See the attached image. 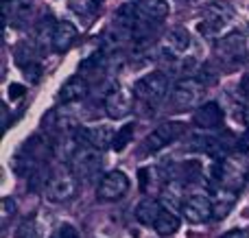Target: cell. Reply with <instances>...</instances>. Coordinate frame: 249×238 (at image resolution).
I'll return each instance as SVG.
<instances>
[{"label": "cell", "instance_id": "obj_1", "mask_svg": "<svg viewBox=\"0 0 249 238\" xmlns=\"http://www.w3.org/2000/svg\"><path fill=\"white\" fill-rule=\"evenodd\" d=\"M136 99L146 103L149 107H158L168 94V79L162 72H149L142 79H138L136 85Z\"/></svg>", "mask_w": 249, "mask_h": 238}, {"label": "cell", "instance_id": "obj_2", "mask_svg": "<svg viewBox=\"0 0 249 238\" xmlns=\"http://www.w3.org/2000/svg\"><path fill=\"white\" fill-rule=\"evenodd\" d=\"M214 173L221 188L230 192H238L247 182V162H243L241 157H225L223 162L216 164Z\"/></svg>", "mask_w": 249, "mask_h": 238}, {"label": "cell", "instance_id": "obj_3", "mask_svg": "<svg viewBox=\"0 0 249 238\" xmlns=\"http://www.w3.org/2000/svg\"><path fill=\"white\" fill-rule=\"evenodd\" d=\"M201 96H203V83L197 77H188L175 83V87L171 92V103L175 109L184 112V109L195 107L201 101Z\"/></svg>", "mask_w": 249, "mask_h": 238}, {"label": "cell", "instance_id": "obj_4", "mask_svg": "<svg viewBox=\"0 0 249 238\" xmlns=\"http://www.w3.org/2000/svg\"><path fill=\"white\" fill-rule=\"evenodd\" d=\"M184 134V125L175 120H166L162 125H158L144 140V153H158L160 149L173 144L179 136Z\"/></svg>", "mask_w": 249, "mask_h": 238}, {"label": "cell", "instance_id": "obj_5", "mask_svg": "<svg viewBox=\"0 0 249 238\" xmlns=\"http://www.w3.org/2000/svg\"><path fill=\"white\" fill-rule=\"evenodd\" d=\"M70 166L79 177H92L101 170V151L86 144H77V149L70 155Z\"/></svg>", "mask_w": 249, "mask_h": 238}, {"label": "cell", "instance_id": "obj_6", "mask_svg": "<svg viewBox=\"0 0 249 238\" xmlns=\"http://www.w3.org/2000/svg\"><path fill=\"white\" fill-rule=\"evenodd\" d=\"M79 190V184L77 177L68 170H61L57 173L55 177L48 179V186H46V199L51 204H64V201L72 199Z\"/></svg>", "mask_w": 249, "mask_h": 238}, {"label": "cell", "instance_id": "obj_7", "mask_svg": "<svg viewBox=\"0 0 249 238\" xmlns=\"http://www.w3.org/2000/svg\"><path fill=\"white\" fill-rule=\"evenodd\" d=\"M214 51L225 64H243L247 59V42L241 33H228L219 37Z\"/></svg>", "mask_w": 249, "mask_h": 238}, {"label": "cell", "instance_id": "obj_8", "mask_svg": "<svg viewBox=\"0 0 249 238\" xmlns=\"http://www.w3.org/2000/svg\"><path fill=\"white\" fill-rule=\"evenodd\" d=\"M129 190V177L123 173V170H109L99 184V190H96V197L101 201H118L127 195Z\"/></svg>", "mask_w": 249, "mask_h": 238}, {"label": "cell", "instance_id": "obj_9", "mask_svg": "<svg viewBox=\"0 0 249 238\" xmlns=\"http://www.w3.org/2000/svg\"><path fill=\"white\" fill-rule=\"evenodd\" d=\"M181 214L186 217V221L195 223V225L197 223H206L212 217V199H208L201 192H195V195L186 197Z\"/></svg>", "mask_w": 249, "mask_h": 238}, {"label": "cell", "instance_id": "obj_10", "mask_svg": "<svg viewBox=\"0 0 249 238\" xmlns=\"http://www.w3.org/2000/svg\"><path fill=\"white\" fill-rule=\"evenodd\" d=\"M114 131L109 127L103 125H94V127H83L81 131H77V142L86 144V147H92L96 151H103L109 144H114Z\"/></svg>", "mask_w": 249, "mask_h": 238}, {"label": "cell", "instance_id": "obj_11", "mask_svg": "<svg viewBox=\"0 0 249 238\" xmlns=\"http://www.w3.org/2000/svg\"><path fill=\"white\" fill-rule=\"evenodd\" d=\"M230 20H232V13L225 11L223 7H210L206 11V16H203L199 29H201V33L206 35V37H216L219 33L225 31Z\"/></svg>", "mask_w": 249, "mask_h": 238}, {"label": "cell", "instance_id": "obj_12", "mask_svg": "<svg viewBox=\"0 0 249 238\" xmlns=\"http://www.w3.org/2000/svg\"><path fill=\"white\" fill-rule=\"evenodd\" d=\"M193 122L199 127V129H216V127L223 122V109H221V105L214 103V101L203 103L195 109Z\"/></svg>", "mask_w": 249, "mask_h": 238}, {"label": "cell", "instance_id": "obj_13", "mask_svg": "<svg viewBox=\"0 0 249 238\" xmlns=\"http://www.w3.org/2000/svg\"><path fill=\"white\" fill-rule=\"evenodd\" d=\"M77 35H79V31H77V26H74L72 22H66V20L57 22V24L53 26V31H51V46H53V51H55V52H66L74 44Z\"/></svg>", "mask_w": 249, "mask_h": 238}, {"label": "cell", "instance_id": "obj_14", "mask_svg": "<svg viewBox=\"0 0 249 238\" xmlns=\"http://www.w3.org/2000/svg\"><path fill=\"white\" fill-rule=\"evenodd\" d=\"M133 107V101H131V94L124 90H114L107 94V99H105V112H107L109 118H114V120H121L124 118L129 112H131Z\"/></svg>", "mask_w": 249, "mask_h": 238}, {"label": "cell", "instance_id": "obj_15", "mask_svg": "<svg viewBox=\"0 0 249 238\" xmlns=\"http://www.w3.org/2000/svg\"><path fill=\"white\" fill-rule=\"evenodd\" d=\"M184 188H181L179 182H168L166 186L162 188V192H160V204H162V208H166L168 212H177V210L184 208Z\"/></svg>", "mask_w": 249, "mask_h": 238}, {"label": "cell", "instance_id": "obj_16", "mask_svg": "<svg viewBox=\"0 0 249 238\" xmlns=\"http://www.w3.org/2000/svg\"><path fill=\"white\" fill-rule=\"evenodd\" d=\"M86 94H88L86 79H83L81 74H74V77H70L68 81L61 85L59 96H57V99H59L61 103H74V101H81Z\"/></svg>", "mask_w": 249, "mask_h": 238}, {"label": "cell", "instance_id": "obj_17", "mask_svg": "<svg viewBox=\"0 0 249 238\" xmlns=\"http://www.w3.org/2000/svg\"><path fill=\"white\" fill-rule=\"evenodd\" d=\"M164 48H166L171 55H181L190 48V33L184 26H175L164 35Z\"/></svg>", "mask_w": 249, "mask_h": 238}, {"label": "cell", "instance_id": "obj_18", "mask_svg": "<svg viewBox=\"0 0 249 238\" xmlns=\"http://www.w3.org/2000/svg\"><path fill=\"white\" fill-rule=\"evenodd\" d=\"M162 204H160V199H144L138 204L136 208V219L142 223V225H151L153 227L155 223H158L160 214H162Z\"/></svg>", "mask_w": 249, "mask_h": 238}, {"label": "cell", "instance_id": "obj_19", "mask_svg": "<svg viewBox=\"0 0 249 238\" xmlns=\"http://www.w3.org/2000/svg\"><path fill=\"white\" fill-rule=\"evenodd\" d=\"M133 7H136L142 16H146L149 20H155V22L164 20V17L168 16V2L166 0H136Z\"/></svg>", "mask_w": 249, "mask_h": 238}, {"label": "cell", "instance_id": "obj_20", "mask_svg": "<svg viewBox=\"0 0 249 238\" xmlns=\"http://www.w3.org/2000/svg\"><path fill=\"white\" fill-rule=\"evenodd\" d=\"M234 201H236V192H230L225 188H219L212 197V217L214 219H223L230 210L234 208Z\"/></svg>", "mask_w": 249, "mask_h": 238}, {"label": "cell", "instance_id": "obj_21", "mask_svg": "<svg viewBox=\"0 0 249 238\" xmlns=\"http://www.w3.org/2000/svg\"><path fill=\"white\" fill-rule=\"evenodd\" d=\"M179 225H181L179 217H177L175 212H168V210H164V212L160 214L158 223L153 225V230L158 232L160 236H171V234H175V232L179 230Z\"/></svg>", "mask_w": 249, "mask_h": 238}, {"label": "cell", "instance_id": "obj_22", "mask_svg": "<svg viewBox=\"0 0 249 238\" xmlns=\"http://www.w3.org/2000/svg\"><path fill=\"white\" fill-rule=\"evenodd\" d=\"M33 7H31V0H11V2L4 4V13H7L9 20H24V17L31 16Z\"/></svg>", "mask_w": 249, "mask_h": 238}, {"label": "cell", "instance_id": "obj_23", "mask_svg": "<svg viewBox=\"0 0 249 238\" xmlns=\"http://www.w3.org/2000/svg\"><path fill=\"white\" fill-rule=\"evenodd\" d=\"M131 136H133V125H124L123 129L118 131L116 138H114V151H123V149L129 144Z\"/></svg>", "mask_w": 249, "mask_h": 238}, {"label": "cell", "instance_id": "obj_24", "mask_svg": "<svg viewBox=\"0 0 249 238\" xmlns=\"http://www.w3.org/2000/svg\"><path fill=\"white\" fill-rule=\"evenodd\" d=\"M13 208H16V204H13V199H9V197H4L2 199V217L9 219L13 212Z\"/></svg>", "mask_w": 249, "mask_h": 238}, {"label": "cell", "instance_id": "obj_25", "mask_svg": "<svg viewBox=\"0 0 249 238\" xmlns=\"http://www.w3.org/2000/svg\"><path fill=\"white\" fill-rule=\"evenodd\" d=\"M238 151H241V153H245V155L249 153V131H247L245 136H243L241 140H238Z\"/></svg>", "mask_w": 249, "mask_h": 238}, {"label": "cell", "instance_id": "obj_26", "mask_svg": "<svg viewBox=\"0 0 249 238\" xmlns=\"http://www.w3.org/2000/svg\"><path fill=\"white\" fill-rule=\"evenodd\" d=\"M9 92H11V99H16V96H22V94H24V85L11 83V85H9Z\"/></svg>", "mask_w": 249, "mask_h": 238}, {"label": "cell", "instance_id": "obj_27", "mask_svg": "<svg viewBox=\"0 0 249 238\" xmlns=\"http://www.w3.org/2000/svg\"><path fill=\"white\" fill-rule=\"evenodd\" d=\"M223 238H249V234L243 232V230H232V232H228Z\"/></svg>", "mask_w": 249, "mask_h": 238}, {"label": "cell", "instance_id": "obj_28", "mask_svg": "<svg viewBox=\"0 0 249 238\" xmlns=\"http://www.w3.org/2000/svg\"><path fill=\"white\" fill-rule=\"evenodd\" d=\"M245 120L249 122V103H247V107H245Z\"/></svg>", "mask_w": 249, "mask_h": 238}, {"label": "cell", "instance_id": "obj_29", "mask_svg": "<svg viewBox=\"0 0 249 238\" xmlns=\"http://www.w3.org/2000/svg\"><path fill=\"white\" fill-rule=\"evenodd\" d=\"M33 238H35V236H33Z\"/></svg>", "mask_w": 249, "mask_h": 238}]
</instances>
